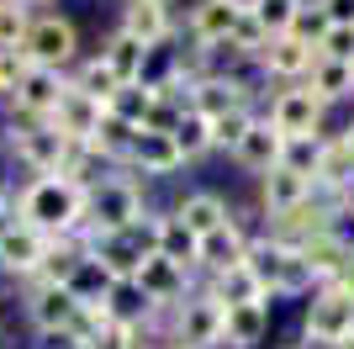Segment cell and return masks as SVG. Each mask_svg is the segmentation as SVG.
<instances>
[{
	"instance_id": "obj_14",
	"label": "cell",
	"mask_w": 354,
	"mask_h": 349,
	"mask_svg": "<svg viewBox=\"0 0 354 349\" xmlns=\"http://www.w3.org/2000/svg\"><path fill=\"white\" fill-rule=\"evenodd\" d=\"M32 323H37V334H53V328H74L80 323V302H74L69 286H32V302H27Z\"/></svg>"
},
{
	"instance_id": "obj_23",
	"label": "cell",
	"mask_w": 354,
	"mask_h": 349,
	"mask_svg": "<svg viewBox=\"0 0 354 349\" xmlns=\"http://www.w3.org/2000/svg\"><path fill=\"white\" fill-rule=\"evenodd\" d=\"M101 58H106V69L117 74V85H138V80H143V64H148V48L138 43V37H127V32H117V37L101 48Z\"/></svg>"
},
{
	"instance_id": "obj_19",
	"label": "cell",
	"mask_w": 354,
	"mask_h": 349,
	"mask_svg": "<svg viewBox=\"0 0 354 349\" xmlns=\"http://www.w3.org/2000/svg\"><path fill=\"white\" fill-rule=\"evenodd\" d=\"M127 164H138L143 174H169L180 170V148H175V132H153V127H138L133 138V154H127Z\"/></svg>"
},
{
	"instance_id": "obj_50",
	"label": "cell",
	"mask_w": 354,
	"mask_h": 349,
	"mask_svg": "<svg viewBox=\"0 0 354 349\" xmlns=\"http://www.w3.org/2000/svg\"><path fill=\"white\" fill-rule=\"evenodd\" d=\"M349 69H354V64H349Z\"/></svg>"
},
{
	"instance_id": "obj_31",
	"label": "cell",
	"mask_w": 354,
	"mask_h": 349,
	"mask_svg": "<svg viewBox=\"0 0 354 349\" xmlns=\"http://www.w3.org/2000/svg\"><path fill=\"white\" fill-rule=\"evenodd\" d=\"M301 11H307L301 0H254V6H249V16L259 21V32H265V37H291Z\"/></svg>"
},
{
	"instance_id": "obj_2",
	"label": "cell",
	"mask_w": 354,
	"mask_h": 349,
	"mask_svg": "<svg viewBox=\"0 0 354 349\" xmlns=\"http://www.w3.org/2000/svg\"><path fill=\"white\" fill-rule=\"evenodd\" d=\"M133 222H143V190L133 180H101L90 186L85 202V238H106V233H127Z\"/></svg>"
},
{
	"instance_id": "obj_38",
	"label": "cell",
	"mask_w": 354,
	"mask_h": 349,
	"mask_svg": "<svg viewBox=\"0 0 354 349\" xmlns=\"http://www.w3.org/2000/svg\"><path fill=\"white\" fill-rule=\"evenodd\" d=\"M32 74V58L21 53V48H11V53H0V96L11 101L16 90H21V80Z\"/></svg>"
},
{
	"instance_id": "obj_37",
	"label": "cell",
	"mask_w": 354,
	"mask_h": 349,
	"mask_svg": "<svg viewBox=\"0 0 354 349\" xmlns=\"http://www.w3.org/2000/svg\"><path fill=\"white\" fill-rule=\"evenodd\" d=\"M323 143H328V138H286V170H296V174H307V180H312Z\"/></svg>"
},
{
	"instance_id": "obj_40",
	"label": "cell",
	"mask_w": 354,
	"mask_h": 349,
	"mask_svg": "<svg viewBox=\"0 0 354 349\" xmlns=\"http://www.w3.org/2000/svg\"><path fill=\"white\" fill-rule=\"evenodd\" d=\"M133 339H138L133 323H117V318H111L101 334H90V339H85V349H133Z\"/></svg>"
},
{
	"instance_id": "obj_30",
	"label": "cell",
	"mask_w": 354,
	"mask_h": 349,
	"mask_svg": "<svg viewBox=\"0 0 354 349\" xmlns=\"http://www.w3.org/2000/svg\"><path fill=\"white\" fill-rule=\"evenodd\" d=\"M312 96H317V101H344V96H349L354 90V69L349 64H339V58H317V64H312Z\"/></svg>"
},
{
	"instance_id": "obj_12",
	"label": "cell",
	"mask_w": 354,
	"mask_h": 349,
	"mask_svg": "<svg viewBox=\"0 0 354 349\" xmlns=\"http://www.w3.org/2000/svg\"><path fill=\"white\" fill-rule=\"evenodd\" d=\"M233 159L243 164V170H254L259 180H265L270 170H281V164H286V138H281L275 127H270V122H259V116H254V127L243 132V143L233 148Z\"/></svg>"
},
{
	"instance_id": "obj_44",
	"label": "cell",
	"mask_w": 354,
	"mask_h": 349,
	"mask_svg": "<svg viewBox=\"0 0 354 349\" xmlns=\"http://www.w3.org/2000/svg\"><path fill=\"white\" fill-rule=\"evenodd\" d=\"M344 148H349V154H354V122H349V127H344Z\"/></svg>"
},
{
	"instance_id": "obj_46",
	"label": "cell",
	"mask_w": 354,
	"mask_h": 349,
	"mask_svg": "<svg viewBox=\"0 0 354 349\" xmlns=\"http://www.w3.org/2000/svg\"><path fill=\"white\" fill-rule=\"evenodd\" d=\"M339 349H354V334H349V339H344V344H339Z\"/></svg>"
},
{
	"instance_id": "obj_35",
	"label": "cell",
	"mask_w": 354,
	"mask_h": 349,
	"mask_svg": "<svg viewBox=\"0 0 354 349\" xmlns=\"http://www.w3.org/2000/svg\"><path fill=\"white\" fill-rule=\"evenodd\" d=\"M207 127H212V148H238L243 132L254 127V111L249 106H243V111H222V116H212Z\"/></svg>"
},
{
	"instance_id": "obj_26",
	"label": "cell",
	"mask_w": 354,
	"mask_h": 349,
	"mask_svg": "<svg viewBox=\"0 0 354 349\" xmlns=\"http://www.w3.org/2000/svg\"><path fill=\"white\" fill-rule=\"evenodd\" d=\"M354 180V154L344 148V138H328L323 154H317V170H312V186L317 190H344Z\"/></svg>"
},
{
	"instance_id": "obj_5",
	"label": "cell",
	"mask_w": 354,
	"mask_h": 349,
	"mask_svg": "<svg viewBox=\"0 0 354 349\" xmlns=\"http://www.w3.org/2000/svg\"><path fill=\"white\" fill-rule=\"evenodd\" d=\"M222 312H227V307H222L212 291L185 296L180 312H175V339H169V344H180V349H217L222 344Z\"/></svg>"
},
{
	"instance_id": "obj_32",
	"label": "cell",
	"mask_w": 354,
	"mask_h": 349,
	"mask_svg": "<svg viewBox=\"0 0 354 349\" xmlns=\"http://www.w3.org/2000/svg\"><path fill=\"white\" fill-rule=\"evenodd\" d=\"M175 148H180V159H201L212 148V127H207V116H196V111H185L175 122Z\"/></svg>"
},
{
	"instance_id": "obj_18",
	"label": "cell",
	"mask_w": 354,
	"mask_h": 349,
	"mask_svg": "<svg viewBox=\"0 0 354 349\" xmlns=\"http://www.w3.org/2000/svg\"><path fill=\"white\" fill-rule=\"evenodd\" d=\"M270 328V307L265 302H233L222 312V344L227 349H254Z\"/></svg>"
},
{
	"instance_id": "obj_48",
	"label": "cell",
	"mask_w": 354,
	"mask_h": 349,
	"mask_svg": "<svg viewBox=\"0 0 354 349\" xmlns=\"http://www.w3.org/2000/svg\"><path fill=\"white\" fill-rule=\"evenodd\" d=\"M0 6H11V0H0Z\"/></svg>"
},
{
	"instance_id": "obj_4",
	"label": "cell",
	"mask_w": 354,
	"mask_h": 349,
	"mask_svg": "<svg viewBox=\"0 0 354 349\" xmlns=\"http://www.w3.org/2000/svg\"><path fill=\"white\" fill-rule=\"evenodd\" d=\"M354 334V302L339 286H317L307 302V344H328L339 349Z\"/></svg>"
},
{
	"instance_id": "obj_43",
	"label": "cell",
	"mask_w": 354,
	"mask_h": 349,
	"mask_svg": "<svg viewBox=\"0 0 354 349\" xmlns=\"http://www.w3.org/2000/svg\"><path fill=\"white\" fill-rule=\"evenodd\" d=\"M333 286H339L344 296H349V302H354V254H349V260H344V270H339V280H333Z\"/></svg>"
},
{
	"instance_id": "obj_10",
	"label": "cell",
	"mask_w": 354,
	"mask_h": 349,
	"mask_svg": "<svg viewBox=\"0 0 354 349\" xmlns=\"http://www.w3.org/2000/svg\"><path fill=\"white\" fill-rule=\"evenodd\" d=\"M64 90H69V80H64L59 69H32L27 80H21V90L11 96V106L27 116V122H48V116L59 111Z\"/></svg>"
},
{
	"instance_id": "obj_1",
	"label": "cell",
	"mask_w": 354,
	"mask_h": 349,
	"mask_svg": "<svg viewBox=\"0 0 354 349\" xmlns=\"http://www.w3.org/2000/svg\"><path fill=\"white\" fill-rule=\"evenodd\" d=\"M85 202H90V190L74 186L69 174H43V180H32L21 190V202H16L21 217L16 222H27L43 238H74V233L85 228Z\"/></svg>"
},
{
	"instance_id": "obj_20",
	"label": "cell",
	"mask_w": 354,
	"mask_h": 349,
	"mask_svg": "<svg viewBox=\"0 0 354 349\" xmlns=\"http://www.w3.org/2000/svg\"><path fill=\"white\" fill-rule=\"evenodd\" d=\"M122 32L138 37L143 48L164 43V37H169V6H164V0H127V6H122Z\"/></svg>"
},
{
	"instance_id": "obj_36",
	"label": "cell",
	"mask_w": 354,
	"mask_h": 349,
	"mask_svg": "<svg viewBox=\"0 0 354 349\" xmlns=\"http://www.w3.org/2000/svg\"><path fill=\"white\" fill-rule=\"evenodd\" d=\"M27 27H32V16H27V6H0V53H11V48H21L27 43Z\"/></svg>"
},
{
	"instance_id": "obj_3",
	"label": "cell",
	"mask_w": 354,
	"mask_h": 349,
	"mask_svg": "<svg viewBox=\"0 0 354 349\" xmlns=\"http://www.w3.org/2000/svg\"><path fill=\"white\" fill-rule=\"evenodd\" d=\"M16 138V159L27 164L37 180L43 174H69L74 154H80V143H69L53 122H27V132H11Z\"/></svg>"
},
{
	"instance_id": "obj_16",
	"label": "cell",
	"mask_w": 354,
	"mask_h": 349,
	"mask_svg": "<svg viewBox=\"0 0 354 349\" xmlns=\"http://www.w3.org/2000/svg\"><path fill=\"white\" fill-rule=\"evenodd\" d=\"M317 196V186H312L307 174H296V170H270L265 180H259V202L270 206V217H281V212H291V206H301V202H312Z\"/></svg>"
},
{
	"instance_id": "obj_21",
	"label": "cell",
	"mask_w": 354,
	"mask_h": 349,
	"mask_svg": "<svg viewBox=\"0 0 354 349\" xmlns=\"http://www.w3.org/2000/svg\"><path fill=\"white\" fill-rule=\"evenodd\" d=\"M259 64H265L270 74H281V80H296V74H312V64H317V48L301 43V37H270L265 53H259Z\"/></svg>"
},
{
	"instance_id": "obj_42",
	"label": "cell",
	"mask_w": 354,
	"mask_h": 349,
	"mask_svg": "<svg viewBox=\"0 0 354 349\" xmlns=\"http://www.w3.org/2000/svg\"><path fill=\"white\" fill-rule=\"evenodd\" d=\"M317 11L328 16V27H354V0H317Z\"/></svg>"
},
{
	"instance_id": "obj_7",
	"label": "cell",
	"mask_w": 354,
	"mask_h": 349,
	"mask_svg": "<svg viewBox=\"0 0 354 349\" xmlns=\"http://www.w3.org/2000/svg\"><path fill=\"white\" fill-rule=\"evenodd\" d=\"M270 127L281 138H323V101L312 90H281L270 106Z\"/></svg>"
},
{
	"instance_id": "obj_8",
	"label": "cell",
	"mask_w": 354,
	"mask_h": 349,
	"mask_svg": "<svg viewBox=\"0 0 354 349\" xmlns=\"http://www.w3.org/2000/svg\"><path fill=\"white\" fill-rule=\"evenodd\" d=\"M101 116H106V106L95 101V96H85V90H80V85L69 80V90H64L59 111L48 116V122H53V127H59L64 138H69V143H80V148H85L90 138H95V127H101Z\"/></svg>"
},
{
	"instance_id": "obj_41",
	"label": "cell",
	"mask_w": 354,
	"mask_h": 349,
	"mask_svg": "<svg viewBox=\"0 0 354 349\" xmlns=\"http://www.w3.org/2000/svg\"><path fill=\"white\" fill-rule=\"evenodd\" d=\"M323 32H328V16L317 11V6H307V11L296 16V37H301V43L317 48V43H323Z\"/></svg>"
},
{
	"instance_id": "obj_24",
	"label": "cell",
	"mask_w": 354,
	"mask_h": 349,
	"mask_svg": "<svg viewBox=\"0 0 354 349\" xmlns=\"http://www.w3.org/2000/svg\"><path fill=\"white\" fill-rule=\"evenodd\" d=\"M175 217L185 222L196 238H207V233H217L222 222H227V206H222V196H212V190H196V196H185V202L175 206Z\"/></svg>"
},
{
	"instance_id": "obj_9",
	"label": "cell",
	"mask_w": 354,
	"mask_h": 349,
	"mask_svg": "<svg viewBox=\"0 0 354 349\" xmlns=\"http://www.w3.org/2000/svg\"><path fill=\"white\" fill-rule=\"evenodd\" d=\"M43 254H48V238L32 233L27 222H6V228H0V270H6V276H37V270H43Z\"/></svg>"
},
{
	"instance_id": "obj_51",
	"label": "cell",
	"mask_w": 354,
	"mask_h": 349,
	"mask_svg": "<svg viewBox=\"0 0 354 349\" xmlns=\"http://www.w3.org/2000/svg\"><path fill=\"white\" fill-rule=\"evenodd\" d=\"M349 206H354V202H349Z\"/></svg>"
},
{
	"instance_id": "obj_27",
	"label": "cell",
	"mask_w": 354,
	"mask_h": 349,
	"mask_svg": "<svg viewBox=\"0 0 354 349\" xmlns=\"http://www.w3.org/2000/svg\"><path fill=\"white\" fill-rule=\"evenodd\" d=\"M153 106H159V90L148 85V80H138V85H122L117 96H111V106H106V111L122 116V122H133V127H148Z\"/></svg>"
},
{
	"instance_id": "obj_22",
	"label": "cell",
	"mask_w": 354,
	"mask_h": 349,
	"mask_svg": "<svg viewBox=\"0 0 354 349\" xmlns=\"http://www.w3.org/2000/svg\"><path fill=\"white\" fill-rule=\"evenodd\" d=\"M286 260H291V249L275 244V238H265V244H249V254H243V270L259 280V291H265V296H281Z\"/></svg>"
},
{
	"instance_id": "obj_33",
	"label": "cell",
	"mask_w": 354,
	"mask_h": 349,
	"mask_svg": "<svg viewBox=\"0 0 354 349\" xmlns=\"http://www.w3.org/2000/svg\"><path fill=\"white\" fill-rule=\"evenodd\" d=\"M212 296H217L222 307H233V302H265V291H259V280L238 265V270H227V276H217V286H212Z\"/></svg>"
},
{
	"instance_id": "obj_45",
	"label": "cell",
	"mask_w": 354,
	"mask_h": 349,
	"mask_svg": "<svg viewBox=\"0 0 354 349\" xmlns=\"http://www.w3.org/2000/svg\"><path fill=\"white\" fill-rule=\"evenodd\" d=\"M0 228H6V196H0Z\"/></svg>"
},
{
	"instance_id": "obj_34",
	"label": "cell",
	"mask_w": 354,
	"mask_h": 349,
	"mask_svg": "<svg viewBox=\"0 0 354 349\" xmlns=\"http://www.w3.org/2000/svg\"><path fill=\"white\" fill-rule=\"evenodd\" d=\"M74 85L85 90V96H95V101L101 106H111V96H117V74L106 69V58H85V64H80V80H74Z\"/></svg>"
},
{
	"instance_id": "obj_17",
	"label": "cell",
	"mask_w": 354,
	"mask_h": 349,
	"mask_svg": "<svg viewBox=\"0 0 354 349\" xmlns=\"http://www.w3.org/2000/svg\"><path fill=\"white\" fill-rule=\"evenodd\" d=\"M243 254H249V238H243V228H238L233 217L222 222L217 233H207V238H201V265L212 270V280L227 276V270H238V265H243Z\"/></svg>"
},
{
	"instance_id": "obj_6",
	"label": "cell",
	"mask_w": 354,
	"mask_h": 349,
	"mask_svg": "<svg viewBox=\"0 0 354 349\" xmlns=\"http://www.w3.org/2000/svg\"><path fill=\"white\" fill-rule=\"evenodd\" d=\"M74 48H80L74 21H64V16H37V21L27 27L21 53L32 58V69H64V64L74 58Z\"/></svg>"
},
{
	"instance_id": "obj_49",
	"label": "cell",
	"mask_w": 354,
	"mask_h": 349,
	"mask_svg": "<svg viewBox=\"0 0 354 349\" xmlns=\"http://www.w3.org/2000/svg\"><path fill=\"white\" fill-rule=\"evenodd\" d=\"M169 349H180V344H169Z\"/></svg>"
},
{
	"instance_id": "obj_25",
	"label": "cell",
	"mask_w": 354,
	"mask_h": 349,
	"mask_svg": "<svg viewBox=\"0 0 354 349\" xmlns=\"http://www.w3.org/2000/svg\"><path fill=\"white\" fill-rule=\"evenodd\" d=\"M159 254L175 260L180 270H196V265H201V238H196L180 217H159Z\"/></svg>"
},
{
	"instance_id": "obj_28",
	"label": "cell",
	"mask_w": 354,
	"mask_h": 349,
	"mask_svg": "<svg viewBox=\"0 0 354 349\" xmlns=\"http://www.w3.org/2000/svg\"><path fill=\"white\" fill-rule=\"evenodd\" d=\"M133 138H138L133 122H122V116L106 111V116H101V127H95V138H90L85 148L95 154V159H127V154H133Z\"/></svg>"
},
{
	"instance_id": "obj_47",
	"label": "cell",
	"mask_w": 354,
	"mask_h": 349,
	"mask_svg": "<svg viewBox=\"0 0 354 349\" xmlns=\"http://www.w3.org/2000/svg\"><path fill=\"white\" fill-rule=\"evenodd\" d=\"M16 6H43V0H16Z\"/></svg>"
},
{
	"instance_id": "obj_13",
	"label": "cell",
	"mask_w": 354,
	"mask_h": 349,
	"mask_svg": "<svg viewBox=\"0 0 354 349\" xmlns=\"http://www.w3.org/2000/svg\"><path fill=\"white\" fill-rule=\"evenodd\" d=\"M243 16H249V11H243L238 0H201L196 16H191V32H196V43H201V48H222V43H233V32H238Z\"/></svg>"
},
{
	"instance_id": "obj_15",
	"label": "cell",
	"mask_w": 354,
	"mask_h": 349,
	"mask_svg": "<svg viewBox=\"0 0 354 349\" xmlns=\"http://www.w3.org/2000/svg\"><path fill=\"white\" fill-rule=\"evenodd\" d=\"M249 106V90L243 80H227V74H207L201 85H191V111L196 116H222V111H243Z\"/></svg>"
},
{
	"instance_id": "obj_39",
	"label": "cell",
	"mask_w": 354,
	"mask_h": 349,
	"mask_svg": "<svg viewBox=\"0 0 354 349\" xmlns=\"http://www.w3.org/2000/svg\"><path fill=\"white\" fill-rule=\"evenodd\" d=\"M317 58H339V64H354V27H328L323 43H317Z\"/></svg>"
},
{
	"instance_id": "obj_29",
	"label": "cell",
	"mask_w": 354,
	"mask_h": 349,
	"mask_svg": "<svg viewBox=\"0 0 354 349\" xmlns=\"http://www.w3.org/2000/svg\"><path fill=\"white\" fill-rule=\"evenodd\" d=\"M301 260H307V270H312V280H317V286H333V280H339V270H344V260H349V249H339L328 233H317L312 244H301Z\"/></svg>"
},
{
	"instance_id": "obj_11",
	"label": "cell",
	"mask_w": 354,
	"mask_h": 349,
	"mask_svg": "<svg viewBox=\"0 0 354 349\" xmlns=\"http://www.w3.org/2000/svg\"><path fill=\"white\" fill-rule=\"evenodd\" d=\"M185 276L191 270H180L175 260H164V254H153V260L138 265V291L148 296V307H180L185 302Z\"/></svg>"
}]
</instances>
